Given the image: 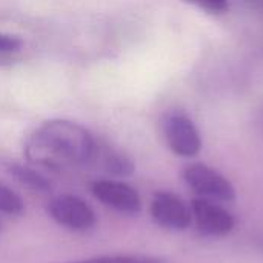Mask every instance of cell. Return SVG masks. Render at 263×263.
Masks as SVG:
<instances>
[{
	"label": "cell",
	"instance_id": "2",
	"mask_svg": "<svg viewBox=\"0 0 263 263\" xmlns=\"http://www.w3.org/2000/svg\"><path fill=\"white\" fill-rule=\"evenodd\" d=\"M183 182L197 197L230 203L237 197L236 188L228 177L205 163H191L182 173Z\"/></svg>",
	"mask_w": 263,
	"mask_h": 263
},
{
	"label": "cell",
	"instance_id": "13",
	"mask_svg": "<svg viewBox=\"0 0 263 263\" xmlns=\"http://www.w3.org/2000/svg\"><path fill=\"white\" fill-rule=\"evenodd\" d=\"M23 42L20 37L12 35V34H5L0 32V55H8L14 54L22 48Z\"/></svg>",
	"mask_w": 263,
	"mask_h": 263
},
{
	"label": "cell",
	"instance_id": "14",
	"mask_svg": "<svg viewBox=\"0 0 263 263\" xmlns=\"http://www.w3.org/2000/svg\"><path fill=\"white\" fill-rule=\"evenodd\" d=\"M245 2H250V3H253V5H256V6L263 8V0H245Z\"/></svg>",
	"mask_w": 263,
	"mask_h": 263
},
{
	"label": "cell",
	"instance_id": "5",
	"mask_svg": "<svg viewBox=\"0 0 263 263\" xmlns=\"http://www.w3.org/2000/svg\"><path fill=\"white\" fill-rule=\"evenodd\" d=\"M149 213L154 223L168 231H186L193 225L191 206L173 191H157L151 199Z\"/></svg>",
	"mask_w": 263,
	"mask_h": 263
},
{
	"label": "cell",
	"instance_id": "1",
	"mask_svg": "<svg viewBox=\"0 0 263 263\" xmlns=\"http://www.w3.org/2000/svg\"><path fill=\"white\" fill-rule=\"evenodd\" d=\"M96 140L82 125L54 119L40 125L26 140L25 156L39 166L52 171L72 170L91 162Z\"/></svg>",
	"mask_w": 263,
	"mask_h": 263
},
{
	"label": "cell",
	"instance_id": "15",
	"mask_svg": "<svg viewBox=\"0 0 263 263\" xmlns=\"http://www.w3.org/2000/svg\"><path fill=\"white\" fill-rule=\"evenodd\" d=\"M259 248H260V251H262V253H263V239H262V240H260V242H259Z\"/></svg>",
	"mask_w": 263,
	"mask_h": 263
},
{
	"label": "cell",
	"instance_id": "12",
	"mask_svg": "<svg viewBox=\"0 0 263 263\" xmlns=\"http://www.w3.org/2000/svg\"><path fill=\"white\" fill-rule=\"evenodd\" d=\"M185 3H190L205 12H210V14H223L228 11L230 8V3L228 0H183Z\"/></svg>",
	"mask_w": 263,
	"mask_h": 263
},
{
	"label": "cell",
	"instance_id": "8",
	"mask_svg": "<svg viewBox=\"0 0 263 263\" xmlns=\"http://www.w3.org/2000/svg\"><path fill=\"white\" fill-rule=\"evenodd\" d=\"M91 162H97L99 166L105 173H108L111 176H117V177H128L136 170L134 162L126 154H123L117 149H112L109 146H105V149H102L100 146L96 145Z\"/></svg>",
	"mask_w": 263,
	"mask_h": 263
},
{
	"label": "cell",
	"instance_id": "7",
	"mask_svg": "<svg viewBox=\"0 0 263 263\" xmlns=\"http://www.w3.org/2000/svg\"><path fill=\"white\" fill-rule=\"evenodd\" d=\"M91 191L99 202L117 213L136 216L142 210V199L137 190L122 180H96L91 185Z\"/></svg>",
	"mask_w": 263,
	"mask_h": 263
},
{
	"label": "cell",
	"instance_id": "6",
	"mask_svg": "<svg viewBox=\"0 0 263 263\" xmlns=\"http://www.w3.org/2000/svg\"><path fill=\"white\" fill-rule=\"evenodd\" d=\"M190 206L193 213V223L202 236L225 237L236 228L234 216L219 202L196 197Z\"/></svg>",
	"mask_w": 263,
	"mask_h": 263
},
{
	"label": "cell",
	"instance_id": "9",
	"mask_svg": "<svg viewBox=\"0 0 263 263\" xmlns=\"http://www.w3.org/2000/svg\"><path fill=\"white\" fill-rule=\"evenodd\" d=\"M9 174L23 186L32 190V191H37V193H49L52 190V185L51 182L43 176L40 174L37 170L31 168V166H25V165H20V163H12L9 165Z\"/></svg>",
	"mask_w": 263,
	"mask_h": 263
},
{
	"label": "cell",
	"instance_id": "11",
	"mask_svg": "<svg viewBox=\"0 0 263 263\" xmlns=\"http://www.w3.org/2000/svg\"><path fill=\"white\" fill-rule=\"evenodd\" d=\"M25 211V202L9 186L0 183V213L8 216H20Z\"/></svg>",
	"mask_w": 263,
	"mask_h": 263
},
{
	"label": "cell",
	"instance_id": "3",
	"mask_svg": "<svg viewBox=\"0 0 263 263\" xmlns=\"http://www.w3.org/2000/svg\"><path fill=\"white\" fill-rule=\"evenodd\" d=\"M48 214L57 225L72 233L91 231L97 223L92 206L82 197L72 194L54 197L48 205Z\"/></svg>",
	"mask_w": 263,
	"mask_h": 263
},
{
	"label": "cell",
	"instance_id": "10",
	"mask_svg": "<svg viewBox=\"0 0 263 263\" xmlns=\"http://www.w3.org/2000/svg\"><path fill=\"white\" fill-rule=\"evenodd\" d=\"M66 263H168L166 259L157 256H140V254H125V256H100L82 260Z\"/></svg>",
	"mask_w": 263,
	"mask_h": 263
},
{
	"label": "cell",
	"instance_id": "4",
	"mask_svg": "<svg viewBox=\"0 0 263 263\" xmlns=\"http://www.w3.org/2000/svg\"><path fill=\"white\" fill-rule=\"evenodd\" d=\"M163 137L179 157H196L202 149V137L193 119L182 111H171L162 120Z\"/></svg>",
	"mask_w": 263,
	"mask_h": 263
}]
</instances>
